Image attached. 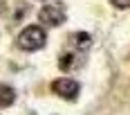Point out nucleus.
<instances>
[{
    "label": "nucleus",
    "mask_w": 130,
    "mask_h": 115,
    "mask_svg": "<svg viewBox=\"0 0 130 115\" xmlns=\"http://www.w3.org/2000/svg\"><path fill=\"white\" fill-rule=\"evenodd\" d=\"M16 102V90L11 86H5V84H0V108H7V106H11Z\"/></svg>",
    "instance_id": "nucleus-5"
},
{
    "label": "nucleus",
    "mask_w": 130,
    "mask_h": 115,
    "mask_svg": "<svg viewBox=\"0 0 130 115\" xmlns=\"http://www.w3.org/2000/svg\"><path fill=\"white\" fill-rule=\"evenodd\" d=\"M115 7H119V9H128L130 7V0H110Z\"/></svg>",
    "instance_id": "nucleus-6"
},
{
    "label": "nucleus",
    "mask_w": 130,
    "mask_h": 115,
    "mask_svg": "<svg viewBox=\"0 0 130 115\" xmlns=\"http://www.w3.org/2000/svg\"><path fill=\"white\" fill-rule=\"evenodd\" d=\"M70 43H72L76 50L85 52V50H90V45H92V36L88 34V32H76V34L70 36Z\"/></svg>",
    "instance_id": "nucleus-4"
},
{
    "label": "nucleus",
    "mask_w": 130,
    "mask_h": 115,
    "mask_svg": "<svg viewBox=\"0 0 130 115\" xmlns=\"http://www.w3.org/2000/svg\"><path fill=\"white\" fill-rule=\"evenodd\" d=\"M38 20H40V25L58 27V25L65 20V14H63V9H61L58 5H47V7H43V9H40Z\"/></svg>",
    "instance_id": "nucleus-2"
},
{
    "label": "nucleus",
    "mask_w": 130,
    "mask_h": 115,
    "mask_svg": "<svg viewBox=\"0 0 130 115\" xmlns=\"http://www.w3.org/2000/svg\"><path fill=\"white\" fill-rule=\"evenodd\" d=\"M52 88L56 95H61V97H65V99H74L78 95V84L74 81V79H70V77H63V79H56L52 84Z\"/></svg>",
    "instance_id": "nucleus-3"
},
{
    "label": "nucleus",
    "mask_w": 130,
    "mask_h": 115,
    "mask_svg": "<svg viewBox=\"0 0 130 115\" xmlns=\"http://www.w3.org/2000/svg\"><path fill=\"white\" fill-rule=\"evenodd\" d=\"M45 41H47V34H45L43 27L40 25H29V27H25V29L20 32L18 45L25 52H36V50H40V48L45 45Z\"/></svg>",
    "instance_id": "nucleus-1"
}]
</instances>
